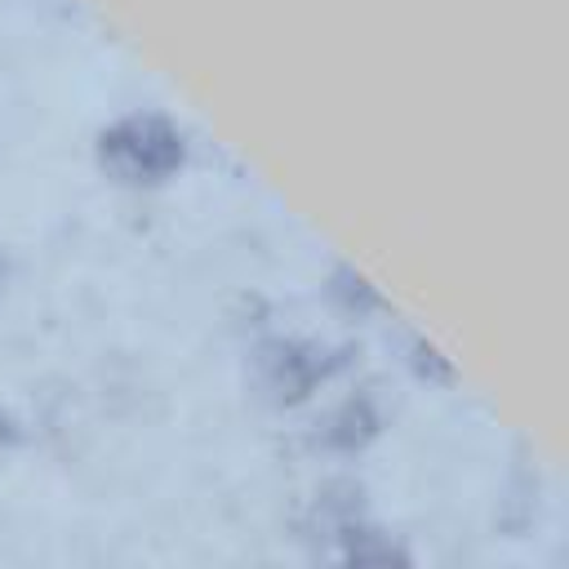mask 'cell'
I'll use <instances>...</instances> for the list:
<instances>
[{
	"mask_svg": "<svg viewBox=\"0 0 569 569\" xmlns=\"http://www.w3.org/2000/svg\"><path fill=\"white\" fill-rule=\"evenodd\" d=\"M413 365H418V373H431V378H453V369H449V360L436 351V342H427V338H418L413 342Z\"/></svg>",
	"mask_w": 569,
	"mask_h": 569,
	"instance_id": "5b68a950",
	"label": "cell"
},
{
	"mask_svg": "<svg viewBox=\"0 0 569 569\" xmlns=\"http://www.w3.org/2000/svg\"><path fill=\"white\" fill-rule=\"evenodd\" d=\"M329 298L342 307V311H369V307H378V293H373V284L356 271V267H333V276H329Z\"/></svg>",
	"mask_w": 569,
	"mask_h": 569,
	"instance_id": "277c9868",
	"label": "cell"
},
{
	"mask_svg": "<svg viewBox=\"0 0 569 569\" xmlns=\"http://www.w3.org/2000/svg\"><path fill=\"white\" fill-rule=\"evenodd\" d=\"M4 440H9V413L0 409V445H4Z\"/></svg>",
	"mask_w": 569,
	"mask_h": 569,
	"instance_id": "8992f818",
	"label": "cell"
},
{
	"mask_svg": "<svg viewBox=\"0 0 569 569\" xmlns=\"http://www.w3.org/2000/svg\"><path fill=\"white\" fill-rule=\"evenodd\" d=\"M0 276H4V262H0Z\"/></svg>",
	"mask_w": 569,
	"mask_h": 569,
	"instance_id": "52a82bcc",
	"label": "cell"
},
{
	"mask_svg": "<svg viewBox=\"0 0 569 569\" xmlns=\"http://www.w3.org/2000/svg\"><path fill=\"white\" fill-rule=\"evenodd\" d=\"M373 431H378V405L365 391H351L325 418V445H333V449H360Z\"/></svg>",
	"mask_w": 569,
	"mask_h": 569,
	"instance_id": "3957f363",
	"label": "cell"
},
{
	"mask_svg": "<svg viewBox=\"0 0 569 569\" xmlns=\"http://www.w3.org/2000/svg\"><path fill=\"white\" fill-rule=\"evenodd\" d=\"M187 156L182 129L160 111H129L98 133V164L120 182H160Z\"/></svg>",
	"mask_w": 569,
	"mask_h": 569,
	"instance_id": "6da1fadb",
	"label": "cell"
},
{
	"mask_svg": "<svg viewBox=\"0 0 569 569\" xmlns=\"http://www.w3.org/2000/svg\"><path fill=\"white\" fill-rule=\"evenodd\" d=\"M253 369L271 400L293 405L329 373V356H325V347L302 342V338H267L253 351Z\"/></svg>",
	"mask_w": 569,
	"mask_h": 569,
	"instance_id": "7a4b0ae2",
	"label": "cell"
}]
</instances>
